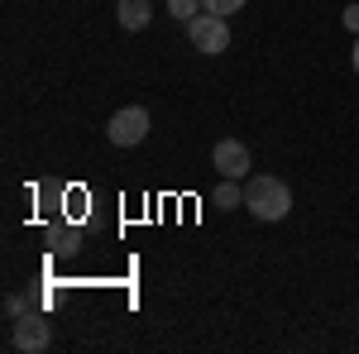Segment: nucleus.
Returning <instances> with one entry per match:
<instances>
[{
  "label": "nucleus",
  "mask_w": 359,
  "mask_h": 354,
  "mask_svg": "<svg viewBox=\"0 0 359 354\" xmlns=\"http://www.w3.org/2000/svg\"><path fill=\"white\" fill-rule=\"evenodd\" d=\"M245 206L254 220H264V225H273L292 211V187L283 182V177H249L245 187Z\"/></svg>",
  "instance_id": "f257e3e1"
},
{
  "label": "nucleus",
  "mask_w": 359,
  "mask_h": 354,
  "mask_svg": "<svg viewBox=\"0 0 359 354\" xmlns=\"http://www.w3.org/2000/svg\"><path fill=\"white\" fill-rule=\"evenodd\" d=\"M187 39H192V48L196 53H206V57H216L230 48V25H225V15H196V20H187Z\"/></svg>",
  "instance_id": "f03ea898"
},
{
  "label": "nucleus",
  "mask_w": 359,
  "mask_h": 354,
  "mask_svg": "<svg viewBox=\"0 0 359 354\" xmlns=\"http://www.w3.org/2000/svg\"><path fill=\"white\" fill-rule=\"evenodd\" d=\"M149 110L144 106H125V110H115L111 115V125H106V139H111L115 149H135V144H144L149 139Z\"/></svg>",
  "instance_id": "7ed1b4c3"
},
{
  "label": "nucleus",
  "mask_w": 359,
  "mask_h": 354,
  "mask_svg": "<svg viewBox=\"0 0 359 354\" xmlns=\"http://www.w3.org/2000/svg\"><path fill=\"white\" fill-rule=\"evenodd\" d=\"M10 345L25 354H39L53 345V330H48V321L39 316V311H25V316H15V330H10Z\"/></svg>",
  "instance_id": "20e7f679"
},
{
  "label": "nucleus",
  "mask_w": 359,
  "mask_h": 354,
  "mask_svg": "<svg viewBox=\"0 0 359 354\" xmlns=\"http://www.w3.org/2000/svg\"><path fill=\"white\" fill-rule=\"evenodd\" d=\"M211 163H216L221 177H235V182L249 177V168H254V163H249V149L240 144V139H221V144L211 149Z\"/></svg>",
  "instance_id": "39448f33"
},
{
  "label": "nucleus",
  "mask_w": 359,
  "mask_h": 354,
  "mask_svg": "<svg viewBox=\"0 0 359 354\" xmlns=\"http://www.w3.org/2000/svg\"><path fill=\"white\" fill-rule=\"evenodd\" d=\"M115 20H120V29L139 34V29H149V20H154V5L149 0H115Z\"/></svg>",
  "instance_id": "423d86ee"
},
{
  "label": "nucleus",
  "mask_w": 359,
  "mask_h": 354,
  "mask_svg": "<svg viewBox=\"0 0 359 354\" xmlns=\"http://www.w3.org/2000/svg\"><path fill=\"white\" fill-rule=\"evenodd\" d=\"M216 206H221V211H235V206H245V187H240L235 177H225L221 187H216Z\"/></svg>",
  "instance_id": "0eeeda50"
},
{
  "label": "nucleus",
  "mask_w": 359,
  "mask_h": 354,
  "mask_svg": "<svg viewBox=\"0 0 359 354\" xmlns=\"http://www.w3.org/2000/svg\"><path fill=\"white\" fill-rule=\"evenodd\" d=\"M48 245H53L57 254H77L82 235H77V230H48Z\"/></svg>",
  "instance_id": "6e6552de"
},
{
  "label": "nucleus",
  "mask_w": 359,
  "mask_h": 354,
  "mask_svg": "<svg viewBox=\"0 0 359 354\" xmlns=\"http://www.w3.org/2000/svg\"><path fill=\"white\" fill-rule=\"evenodd\" d=\"M168 10H172L177 25H182V20H196V15H201V0H168Z\"/></svg>",
  "instance_id": "1a4fd4ad"
},
{
  "label": "nucleus",
  "mask_w": 359,
  "mask_h": 354,
  "mask_svg": "<svg viewBox=\"0 0 359 354\" xmlns=\"http://www.w3.org/2000/svg\"><path fill=\"white\" fill-rule=\"evenodd\" d=\"M240 5H245V0H201V10H206V15H235Z\"/></svg>",
  "instance_id": "9d476101"
},
{
  "label": "nucleus",
  "mask_w": 359,
  "mask_h": 354,
  "mask_svg": "<svg viewBox=\"0 0 359 354\" xmlns=\"http://www.w3.org/2000/svg\"><path fill=\"white\" fill-rule=\"evenodd\" d=\"M29 311V301L20 297V292H10V297H5V316H10V321H15V316H25Z\"/></svg>",
  "instance_id": "9b49d317"
},
{
  "label": "nucleus",
  "mask_w": 359,
  "mask_h": 354,
  "mask_svg": "<svg viewBox=\"0 0 359 354\" xmlns=\"http://www.w3.org/2000/svg\"><path fill=\"white\" fill-rule=\"evenodd\" d=\"M340 20H345L350 34H359V5H345V15H340Z\"/></svg>",
  "instance_id": "f8f14e48"
},
{
  "label": "nucleus",
  "mask_w": 359,
  "mask_h": 354,
  "mask_svg": "<svg viewBox=\"0 0 359 354\" xmlns=\"http://www.w3.org/2000/svg\"><path fill=\"white\" fill-rule=\"evenodd\" d=\"M350 62H355V72H359V34H355V48H350Z\"/></svg>",
  "instance_id": "ddd939ff"
}]
</instances>
